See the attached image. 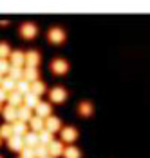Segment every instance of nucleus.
Masks as SVG:
<instances>
[{"instance_id":"7","label":"nucleus","mask_w":150,"mask_h":158,"mask_svg":"<svg viewBox=\"0 0 150 158\" xmlns=\"http://www.w3.org/2000/svg\"><path fill=\"white\" fill-rule=\"evenodd\" d=\"M42 60V56H40V53L38 51H34V49H31L26 53V67H36L38 64Z\"/></svg>"},{"instance_id":"18","label":"nucleus","mask_w":150,"mask_h":158,"mask_svg":"<svg viewBox=\"0 0 150 158\" xmlns=\"http://www.w3.org/2000/svg\"><path fill=\"white\" fill-rule=\"evenodd\" d=\"M29 127L33 133H42V131H45V120H42V118H38V116H34L33 120L29 122Z\"/></svg>"},{"instance_id":"27","label":"nucleus","mask_w":150,"mask_h":158,"mask_svg":"<svg viewBox=\"0 0 150 158\" xmlns=\"http://www.w3.org/2000/svg\"><path fill=\"white\" fill-rule=\"evenodd\" d=\"M13 136V126L11 124H4V126H0V138H11Z\"/></svg>"},{"instance_id":"8","label":"nucleus","mask_w":150,"mask_h":158,"mask_svg":"<svg viewBox=\"0 0 150 158\" xmlns=\"http://www.w3.org/2000/svg\"><path fill=\"white\" fill-rule=\"evenodd\" d=\"M63 151H65V145H63V142H60V140H53L51 145H49V155L53 158L63 156Z\"/></svg>"},{"instance_id":"3","label":"nucleus","mask_w":150,"mask_h":158,"mask_svg":"<svg viewBox=\"0 0 150 158\" xmlns=\"http://www.w3.org/2000/svg\"><path fill=\"white\" fill-rule=\"evenodd\" d=\"M51 71H53V75H65L67 71H69V62L67 60H63V58H54L53 62H51Z\"/></svg>"},{"instance_id":"36","label":"nucleus","mask_w":150,"mask_h":158,"mask_svg":"<svg viewBox=\"0 0 150 158\" xmlns=\"http://www.w3.org/2000/svg\"><path fill=\"white\" fill-rule=\"evenodd\" d=\"M49 158H53V156H49Z\"/></svg>"},{"instance_id":"5","label":"nucleus","mask_w":150,"mask_h":158,"mask_svg":"<svg viewBox=\"0 0 150 158\" xmlns=\"http://www.w3.org/2000/svg\"><path fill=\"white\" fill-rule=\"evenodd\" d=\"M61 142H67L73 145V142H76V138H78V129L73 126L69 127H61Z\"/></svg>"},{"instance_id":"22","label":"nucleus","mask_w":150,"mask_h":158,"mask_svg":"<svg viewBox=\"0 0 150 158\" xmlns=\"http://www.w3.org/2000/svg\"><path fill=\"white\" fill-rule=\"evenodd\" d=\"M9 78H13L15 82H20V80H24V69L22 67H16V65H11V69H9V75H7Z\"/></svg>"},{"instance_id":"2","label":"nucleus","mask_w":150,"mask_h":158,"mask_svg":"<svg viewBox=\"0 0 150 158\" xmlns=\"http://www.w3.org/2000/svg\"><path fill=\"white\" fill-rule=\"evenodd\" d=\"M49 98H51L53 104H63L65 98H67V89L61 87V85H56L49 91Z\"/></svg>"},{"instance_id":"14","label":"nucleus","mask_w":150,"mask_h":158,"mask_svg":"<svg viewBox=\"0 0 150 158\" xmlns=\"http://www.w3.org/2000/svg\"><path fill=\"white\" fill-rule=\"evenodd\" d=\"M24 143H26V147H31V149H36L38 145H40V138H38V133H33L29 131L26 136H24Z\"/></svg>"},{"instance_id":"26","label":"nucleus","mask_w":150,"mask_h":158,"mask_svg":"<svg viewBox=\"0 0 150 158\" xmlns=\"http://www.w3.org/2000/svg\"><path fill=\"white\" fill-rule=\"evenodd\" d=\"M38 138H40V145H47V147H49V145H51V142L54 140V138H53V133H49L47 129H45V131H42V133L38 135Z\"/></svg>"},{"instance_id":"32","label":"nucleus","mask_w":150,"mask_h":158,"mask_svg":"<svg viewBox=\"0 0 150 158\" xmlns=\"http://www.w3.org/2000/svg\"><path fill=\"white\" fill-rule=\"evenodd\" d=\"M7 96H9V93H7V91H4V89L0 87V106H2L4 102H7Z\"/></svg>"},{"instance_id":"9","label":"nucleus","mask_w":150,"mask_h":158,"mask_svg":"<svg viewBox=\"0 0 150 158\" xmlns=\"http://www.w3.org/2000/svg\"><path fill=\"white\" fill-rule=\"evenodd\" d=\"M45 129L49 131V133H56V131H61V120L58 116H49L47 120H45Z\"/></svg>"},{"instance_id":"37","label":"nucleus","mask_w":150,"mask_h":158,"mask_svg":"<svg viewBox=\"0 0 150 158\" xmlns=\"http://www.w3.org/2000/svg\"><path fill=\"white\" fill-rule=\"evenodd\" d=\"M0 158H4V156H0Z\"/></svg>"},{"instance_id":"31","label":"nucleus","mask_w":150,"mask_h":158,"mask_svg":"<svg viewBox=\"0 0 150 158\" xmlns=\"http://www.w3.org/2000/svg\"><path fill=\"white\" fill-rule=\"evenodd\" d=\"M20 158H36L34 156V149H31V147H24V149L20 151Z\"/></svg>"},{"instance_id":"19","label":"nucleus","mask_w":150,"mask_h":158,"mask_svg":"<svg viewBox=\"0 0 150 158\" xmlns=\"http://www.w3.org/2000/svg\"><path fill=\"white\" fill-rule=\"evenodd\" d=\"M31 93L36 96H42L47 93V85H45L44 82H40V80H36V82H33L31 84Z\"/></svg>"},{"instance_id":"10","label":"nucleus","mask_w":150,"mask_h":158,"mask_svg":"<svg viewBox=\"0 0 150 158\" xmlns=\"http://www.w3.org/2000/svg\"><path fill=\"white\" fill-rule=\"evenodd\" d=\"M2 116H4L7 122L15 124L16 120H18V109H16V107H13V106H6V107L2 109Z\"/></svg>"},{"instance_id":"33","label":"nucleus","mask_w":150,"mask_h":158,"mask_svg":"<svg viewBox=\"0 0 150 158\" xmlns=\"http://www.w3.org/2000/svg\"><path fill=\"white\" fill-rule=\"evenodd\" d=\"M2 80H4V77H2V75H0V85H2Z\"/></svg>"},{"instance_id":"25","label":"nucleus","mask_w":150,"mask_h":158,"mask_svg":"<svg viewBox=\"0 0 150 158\" xmlns=\"http://www.w3.org/2000/svg\"><path fill=\"white\" fill-rule=\"evenodd\" d=\"M63 156L65 158H80L81 153H80V149H78L76 145H67L65 151H63Z\"/></svg>"},{"instance_id":"17","label":"nucleus","mask_w":150,"mask_h":158,"mask_svg":"<svg viewBox=\"0 0 150 158\" xmlns=\"http://www.w3.org/2000/svg\"><path fill=\"white\" fill-rule=\"evenodd\" d=\"M40 77V71H38V67H26L24 69V80H27L29 84L33 82H36Z\"/></svg>"},{"instance_id":"29","label":"nucleus","mask_w":150,"mask_h":158,"mask_svg":"<svg viewBox=\"0 0 150 158\" xmlns=\"http://www.w3.org/2000/svg\"><path fill=\"white\" fill-rule=\"evenodd\" d=\"M9 69H11V62L7 58H0V75H9Z\"/></svg>"},{"instance_id":"30","label":"nucleus","mask_w":150,"mask_h":158,"mask_svg":"<svg viewBox=\"0 0 150 158\" xmlns=\"http://www.w3.org/2000/svg\"><path fill=\"white\" fill-rule=\"evenodd\" d=\"M11 56V48L7 42H0V58H7Z\"/></svg>"},{"instance_id":"1","label":"nucleus","mask_w":150,"mask_h":158,"mask_svg":"<svg viewBox=\"0 0 150 158\" xmlns=\"http://www.w3.org/2000/svg\"><path fill=\"white\" fill-rule=\"evenodd\" d=\"M47 38H49V42H51V44L60 46V44L65 42V31L61 29L60 26H54V27H51V29L47 31Z\"/></svg>"},{"instance_id":"16","label":"nucleus","mask_w":150,"mask_h":158,"mask_svg":"<svg viewBox=\"0 0 150 158\" xmlns=\"http://www.w3.org/2000/svg\"><path fill=\"white\" fill-rule=\"evenodd\" d=\"M78 113H80V116H90L92 113H94V107H92V104H90L89 100H83V102H80L78 104Z\"/></svg>"},{"instance_id":"12","label":"nucleus","mask_w":150,"mask_h":158,"mask_svg":"<svg viewBox=\"0 0 150 158\" xmlns=\"http://www.w3.org/2000/svg\"><path fill=\"white\" fill-rule=\"evenodd\" d=\"M34 111L31 109V107H27V106H22V107H18V120L20 122H31L33 118H34V114H33Z\"/></svg>"},{"instance_id":"34","label":"nucleus","mask_w":150,"mask_h":158,"mask_svg":"<svg viewBox=\"0 0 150 158\" xmlns=\"http://www.w3.org/2000/svg\"><path fill=\"white\" fill-rule=\"evenodd\" d=\"M2 109H4V107H2V106H0V113H2Z\"/></svg>"},{"instance_id":"21","label":"nucleus","mask_w":150,"mask_h":158,"mask_svg":"<svg viewBox=\"0 0 150 158\" xmlns=\"http://www.w3.org/2000/svg\"><path fill=\"white\" fill-rule=\"evenodd\" d=\"M38 104H40V96L33 95V93L24 96V106H27V107H31V109H36Z\"/></svg>"},{"instance_id":"11","label":"nucleus","mask_w":150,"mask_h":158,"mask_svg":"<svg viewBox=\"0 0 150 158\" xmlns=\"http://www.w3.org/2000/svg\"><path fill=\"white\" fill-rule=\"evenodd\" d=\"M7 147H9L11 151H22V149L26 147V143H24V136H16V135H13V136L7 140Z\"/></svg>"},{"instance_id":"23","label":"nucleus","mask_w":150,"mask_h":158,"mask_svg":"<svg viewBox=\"0 0 150 158\" xmlns=\"http://www.w3.org/2000/svg\"><path fill=\"white\" fill-rule=\"evenodd\" d=\"M0 87H2L4 91H7V93H13V91H16V82L13 78H9V77H4Z\"/></svg>"},{"instance_id":"35","label":"nucleus","mask_w":150,"mask_h":158,"mask_svg":"<svg viewBox=\"0 0 150 158\" xmlns=\"http://www.w3.org/2000/svg\"><path fill=\"white\" fill-rule=\"evenodd\" d=\"M0 140H2V138H0ZM0 143H2V142H0Z\"/></svg>"},{"instance_id":"15","label":"nucleus","mask_w":150,"mask_h":158,"mask_svg":"<svg viewBox=\"0 0 150 158\" xmlns=\"http://www.w3.org/2000/svg\"><path fill=\"white\" fill-rule=\"evenodd\" d=\"M9 58H11V65L22 67V65L26 64V53L16 49V51H13V53H11V56H9Z\"/></svg>"},{"instance_id":"24","label":"nucleus","mask_w":150,"mask_h":158,"mask_svg":"<svg viewBox=\"0 0 150 158\" xmlns=\"http://www.w3.org/2000/svg\"><path fill=\"white\" fill-rule=\"evenodd\" d=\"M16 91L20 93V95H29L31 93V84L27 80H20V82H16Z\"/></svg>"},{"instance_id":"28","label":"nucleus","mask_w":150,"mask_h":158,"mask_svg":"<svg viewBox=\"0 0 150 158\" xmlns=\"http://www.w3.org/2000/svg\"><path fill=\"white\" fill-rule=\"evenodd\" d=\"M34 156L36 158H49V147L47 145H38L36 149H34Z\"/></svg>"},{"instance_id":"4","label":"nucleus","mask_w":150,"mask_h":158,"mask_svg":"<svg viewBox=\"0 0 150 158\" xmlns=\"http://www.w3.org/2000/svg\"><path fill=\"white\" fill-rule=\"evenodd\" d=\"M36 35H38V27H36L34 24L26 22V24L20 26V36H22V38H26V40H33Z\"/></svg>"},{"instance_id":"13","label":"nucleus","mask_w":150,"mask_h":158,"mask_svg":"<svg viewBox=\"0 0 150 158\" xmlns=\"http://www.w3.org/2000/svg\"><path fill=\"white\" fill-rule=\"evenodd\" d=\"M7 106H13V107H22L24 106V95H20L18 91H13V93H9L7 96Z\"/></svg>"},{"instance_id":"20","label":"nucleus","mask_w":150,"mask_h":158,"mask_svg":"<svg viewBox=\"0 0 150 158\" xmlns=\"http://www.w3.org/2000/svg\"><path fill=\"white\" fill-rule=\"evenodd\" d=\"M11 126H13V135H16V136H26L27 135V124L26 122L16 120L15 124H11Z\"/></svg>"},{"instance_id":"6","label":"nucleus","mask_w":150,"mask_h":158,"mask_svg":"<svg viewBox=\"0 0 150 158\" xmlns=\"http://www.w3.org/2000/svg\"><path fill=\"white\" fill-rule=\"evenodd\" d=\"M51 113H53V111H51V104L40 102V104L36 106V109H34V116H38V118H42V120H47L49 116H53Z\"/></svg>"}]
</instances>
